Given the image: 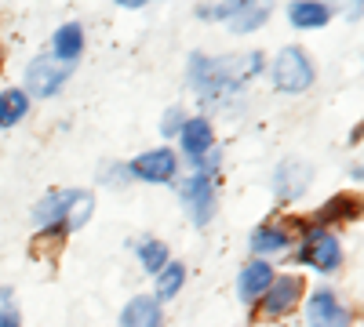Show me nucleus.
I'll use <instances>...</instances> for the list:
<instances>
[{"label":"nucleus","mask_w":364,"mask_h":327,"mask_svg":"<svg viewBox=\"0 0 364 327\" xmlns=\"http://www.w3.org/2000/svg\"><path fill=\"white\" fill-rule=\"evenodd\" d=\"M273 84H277V92H284V95L310 92V84H314V62H310V55L299 51V48H284L277 55V62H273Z\"/></svg>","instance_id":"1"},{"label":"nucleus","mask_w":364,"mask_h":327,"mask_svg":"<svg viewBox=\"0 0 364 327\" xmlns=\"http://www.w3.org/2000/svg\"><path fill=\"white\" fill-rule=\"evenodd\" d=\"M299 262L310 265L321 273H336L343 265V248L328 229H306L302 233V248H299Z\"/></svg>","instance_id":"2"},{"label":"nucleus","mask_w":364,"mask_h":327,"mask_svg":"<svg viewBox=\"0 0 364 327\" xmlns=\"http://www.w3.org/2000/svg\"><path fill=\"white\" fill-rule=\"evenodd\" d=\"M306 323L310 327H350V309L336 299V291H314L306 306Z\"/></svg>","instance_id":"3"},{"label":"nucleus","mask_w":364,"mask_h":327,"mask_svg":"<svg viewBox=\"0 0 364 327\" xmlns=\"http://www.w3.org/2000/svg\"><path fill=\"white\" fill-rule=\"evenodd\" d=\"M182 200L190 207V218L197 226H208L211 215H215V186H211V174H193L186 178V186H182Z\"/></svg>","instance_id":"4"},{"label":"nucleus","mask_w":364,"mask_h":327,"mask_svg":"<svg viewBox=\"0 0 364 327\" xmlns=\"http://www.w3.org/2000/svg\"><path fill=\"white\" fill-rule=\"evenodd\" d=\"M63 80H66V66L55 62L51 55H41V58H33V62L26 66V87L33 95H41V99L55 95L58 87H63Z\"/></svg>","instance_id":"5"},{"label":"nucleus","mask_w":364,"mask_h":327,"mask_svg":"<svg viewBox=\"0 0 364 327\" xmlns=\"http://www.w3.org/2000/svg\"><path fill=\"white\" fill-rule=\"evenodd\" d=\"M299 294H302V280L299 277H273L269 280V287L262 291V313L266 316H284V313H291L295 309V302H299Z\"/></svg>","instance_id":"6"},{"label":"nucleus","mask_w":364,"mask_h":327,"mask_svg":"<svg viewBox=\"0 0 364 327\" xmlns=\"http://www.w3.org/2000/svg\"><path fill=\"white\" fill-rule=\"evenodd\" d=\"M128 171L135 178H142V182H171L175 171H178V160H175L171 150H149V153L135 157L128 164Z\"/></svg>","instance_id":"7"},{"label":"nucleus","mask_w":364,"mask_h":327,"mask_svg":"<svg viewBox=\"0 0 364 327\" xmlns=\"http://www.w3.org/2000/svg\"><path fill=\"white\" fill-rule=\"evenodd\" d=\"M77 196H80V189H55V193H48V196L33 207V222L44 226V229H51V226H66L70 207L77 204Z\"/></svg>","instance_id":"8"},{"label":"nucleus","mask_w":364,"mask_h":327,"mask_svg":"<svg viewBox=\"0 0 364 327\" xmlns=\"http://www.w3.org/2000/svg\"><path fill=\"white\" fill-rule=\"evenodd\" d=\"M269 280H273V270H269L262 258H255L252 265H245V270H240V277H237V294H240V302L262 299V291L269 287Z\"/></svg>","instance_id":"9"},{"label":"nucleus","mask_w":364,"mask_h":327,"mask_svg":"<svg viewBox=\"0 0 364 327\" xmlns=\"http://www.w3.org/2000/svg\"><path fill=\"white\" fill-rule=\"evenodd\" d=\"M277 196L281 200H295V196H302V189L310 186V164H302V160H284L281 167H277Z\"/></svg>","instance_id":"10"},{"label":"nucleus","mask_w":364,"mask_h":327,"mask_svg":"<svg viewBox=\"0 0 364 327\" xmlns=\"http://www.w3.org/2000/svg\"><path fill=\"white\" fill-rule=\"evenodd\" d=\"M161 302L149 299V294H139V299H132L124 306V313H120V327H161Z\"/></svg>","instance_id":"11"},{"label":"nucleus","mask_w":364,"mask_h":327,"mask_svg":"<svg viewBox=\"0 0 364 327\" xmlns=\"http://www.w3.org/2000/svg\"><path fill=\"white\" fill-rule=\"evenodd\" d=\"M211 124L204 121V116H197V121H186L182 124V150H186L193 160H204L211 153Z\"/></svg>","instance_id":"12"},{"label":"nucleus","mask_w":364,"mask_h":327,"mask_svg":"<svg viewBox=\"0 0 364 327\" xmlns=\"http://www.w3.org/2000/svg\"><path fill=\"white\" fill-rule=\"evenodd\" d=\"M51 48H55V62H73V58H80V51H84V29L77 22L58 26Z\"/></svg>","instance_id":"13"},{"label":"nucleus","mask_w":364,"mask_h":327,"mask_svg":"<svg viewBox=\"0 0 364 327\" xmlns=\"http://www.w3.org/2000/svg\"><path fill=\"white\" fill-rule=\"evenodd\" d=\"M288 244H291V229H288V226H277V222L259 226V229H255V236H252V251H255V255L284 251Z\"/></svg>","instance_id":"14"},{"label":"nucleus","mask_w":364,"mask_h":327,"mask_svg":"<svg viewBox=\"0 0 364 327\" xmlns=\"http://www.w3.org/2000/svg\"><path fill=\"white\" fill-rule=\"evenodd\" d=\"M357 207H360V200H357V196H331V200L321 207V211L314 215V222H317V229H324L328 222H350V218H357V215H360Z\"/></svg>","instance_id":"15"},{"label":"nucleus","mask_w":364,"mask_h":327,"mask_svg":"<svg viewBox=\"0 0 364 327\" xmlns=\"http://www.w3.org/2000/svg\"><path fill=\"white\" fill-rule=\"evenodd\" d=\"M29 113V95L11 87V92H0V128H15L22 116Z\"/></svg>","instance_id":"16"},{"label":"nucleus","mask_w":364,"mask_h":327,"mask_svg":"<svg viewBox=\"0 0 364 327\" xmlns=\"http://www.w3.org/2000/svg\"><path fill=\"white\" fill-rule=\"evenodd\" d=\"M291 22L299 26V29H321L328 18H331V11L324 8V4H291Z\"/></svg>","instance_id":"17"},{"label":"nucleus","mask_w":364,"mask_h":327,"mask_svg":"<svg viewBox=\"0 0 364 327\" xmlns=\"http://www.w3.org/2000/svg\"><path fill=\"white\" fill-rule=\"evenodd\" d=\"M269 18V8H262V4H240V11L230 18V29L233 33H252L255 26H262Z\"/></svg>","instance_id":"18"},{"label":"nucleus","mask_w":364,"mask_h":327,"mask_svg":"<svg viewBox=\"0 0 364 327\" xmlns=\"http://www.w3.org/2000/svg\"><path fill=\"white\" fill-rule=\"evenodd\" d=\"M182 280H186V270H182L178 262H168L164 270L157 273V299H161V302L175 299L178 287H182Z\"/></svg>","instance_id":"19"},{"label":"nucleus","mask_w":364,"mask_h":327,"mask_svg":"<svg viewBox=\"0 0 364 327\" xmlns=\"http://www.w3.org/2000/svg\"><path fill=\"white\" fill-rule=\"evenodd\" d=\"M139 262H142V270L146 273H161L164 265H168V248L161 240H146L139 248Z\"/></svg>","instance_id":"20"},{"label":"nucleus","mask_w":364,"mask_h":327,"mask_svg":"<svg viewBox=\"0 0 364 327\" xmlns=\"http://www.w3.org/2000/svg\"><path fill=\"white\" fill-rule=\"evenodd\" d=\"M91 207H95V200H91V193H80L77 196V204L70 207V218H66V233H73V229H80L87 218H91Z\"/></svg>","instance_id":"21"},{"label":"nucleus","mask_w":364,"mask_h":327,"mask_svg":"<svg viewBox=\"0 0 364 327\" xmlns=\"http://www.w3.org/2000/svg\"><path fill=\"white\" fill-rule=\"evenodd\" d=\"M0 327H18V309L11 287H0Z\"/></svg>","instance_id":"22"},{"label":"nucleus","mask_w":364,"mask_h":327,"mask_svg":"<svg viewBox=\"0 0 364 327\" xmlns=\"http://www.w3.org/2000/svg\"><path fill=\"white\" fill-rule=\"evenodd\" d=\"M182 124H186V116H182V109H168V116H164L161 131H164V135H175V131H182Z\"/></svg>","instance_id":"23"}]
</instances>
